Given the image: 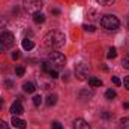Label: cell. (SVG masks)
I'll list each match as a JSON object with an SVG mask.
<instances>
[{
  "label": "cell",
  "instance_id": "6da1fadb",
  "mask_svg": "<svg viewBox=\"0 0 129 129\" xmlns=\"http://www.w3.org/2000/svg\"><path fill=\"white\" fill-rule=\"evenodd\" d=\"M64 41H66V38H64V35L62 32H59V30H51V32H48L45 35V38H44V45L47 47V48H60V47H63L64 45Z\"/></svg>",
  "mask_w": 129,
  "mask_h": 129
},
{
  "label": "cell",
  "instance_id": "7a4b0ae2",
  "mask_svg": "<svg viewBox=\"0 0 129 129\" xmlns=\"http://www.w3.org/2000/svg\"><path fill=\"white\" fill-rule=\"evenodd\" d=\"M101 26L108 32H114L120 27V21L116 15H104L101 18Z\"/></svg>",
  "mask_w": 129,
  "mask_h": 129
},
{
  "label": "cell",
  "instance_id": "3957f363",
  "mask_svg": "<svg viewBox=\"0 0 129 129\" xmlns=\"http://www.w3.org/2000/svg\"><path fill=\"white\" fill-rule=\"evenodd\" d=\"M15 36L11 32H3L0 35V51H8L14 47Z\"/></svg>",
  "mask_w": 129,
  "mask_h": 129
},
{
  "label": "cell",
  "instance_id": "277c9868",
  "mask_svg": "<svg viewBox=\"0 0 129 129\" xmlns=\"http://www.w3.org/2000/svg\"><path fill=\"white\" fill-rule=\"evenodd\" d=\"M47 62L51 64L54 69H60V68H63V66H64L66 59H64V56L62 54V53L53 51V53H50V56H48V60H47Z\"/></svg>",
  "mask_w": 129,
  "mask_h": 129
},
{
  "label": "cell",
  "instance_id": "5b68a950",
  "mask_svg": "<svg viewBox=\"0 0 129 129\" xmlns=\"http://www.w3.org/2000/svg\"><path fill=\"white\" fill-rule=\"evenodd\" d=\"M23 6H24V11L29 12V14H38L41 9H42V0H24L23 2Z\"/></svg>",
  "mask_w": 129,
  "mask_h": 129
},
{
  "label": "cell",
  "instance_id": "8992f818",
  "mask_svg": "<svg viewBox=\"0 0 129 129\" xmlns=\"http://www.w3.org/2000/svg\"><path fill=\"white\" fill-rule=\"evenodd\" d=\"M87 74H89V66L86 63H78L75 66V77L78 80H86Z\"/></svg>",
  "mask_w": 129,
  "mask_h": 129
},
{
  "label": "cell",
  "instance_id": "52a82bcc",
  "mask_svg": "<svg viewBox=\"0 0 129 129\" xmlns=\"http://www.w3.org/2000/svg\"><path fill=\"white\" fill-rule=\"evenodd\" d=\"M23 113H24V108H23L21 102H20V101H15V102L11 105V114H12V116H21Z\"/></svg>",
  "mask_w": 129,
  "mask_h": 129
},
{
  "label": "cell",
  "instance_id": "ba28073f",
  "mask_svg": "<svg viewBox=\"0 0 129 129\" xmlns=\"http://www.w3.org/2000/svg\"><path fill=\"white\" fill-rule=\"evenodd\" d=\"M12 125L18 129H26V126H27V123H26L23 119H20L18 116H14V117H12Z\"/></svg>",
  "mask_w": 129,
  "mask_h": 129
},
{
  "label": "cell",
  "instance_id": "9c48e42d",
  "mask_svg": "<svg viewBox=\"0 0 129 129\" xmlns=\"http://www.w3.org/2000/svg\"><path fill=\"white\" fill-rule=\"evenodd\" d=\"M74 129H90V125L84 119H77L74 122Z\"/></svg>",
  "mask_w": 129,
  "mask_h": 129
},
{
  "label": "cell",
  "instance_id": "30bf717a",
  "mask_svg": "<svg viewBox=\"0 0 129 129\" xmlns=\"http://www.w3.org/2000/svg\"><path fill=\"white\" fill-rule=\"evenodd\" d=\"M23 90H24L26 93H33V92L36 90V86H35V83H32V81L24 83V84H23Z\"/></svg>",
  "mask_w": 129,
  "mask_h": 129
},
{
  "label": "cell",
  "instance_id": "8fae6325",
  "mask_svg": "<svg viewBox=\"0 0 129 129\" xmlns=\"http://www.w3.org/2000/svg\"><path fill=\"white\" fill-rule=\"evenodd\" d=\"M33 47H35V42H33L32 39H29V38L23 39V48H24L26 51H30Z\"/></svg>",
  "mask_w": 129,
  "mask_h": 129
},
{
  "label": "cell",
  "instance_id": "7c38bea8",
  "mask_svg": "<svg viewBox=\"0 0 129 129\" xmlns=\"http://www.w3.org/2000/svg\"><path fill=\"white\" fill-rule=\"evenodd\" d=\"M89 84H90L92 87H101V86H102V80H99L96 77H90V78H89Z\"/></svg>",
  "mask_w": 129,
  "mask_h": 129
},
{
  "label": "cell",
  "instance_id": "4fadbf2b",
  "mask_svg": "<svg viewBox=\"0 0 129 129\" xmlns=\"http://www.w3.org/2000/svg\"><path fill=\"white\" fill-rule=\"evenodd\" d=\"M33 21H35L36 24H41V23H44V21H45V15H44L42 12H38V14H35V15H33Z\"/></svg>",
  "mask_w": 129,
  "mask_h": 129
},
{
  "label": "cell",
  "instance_id": "5bb4252c",
  "mask_svg": "<svg viewBox=\"0 0 129 129\" xmlns=\"http://www.w3.org/2000/svg\"><path fill=\"white\" fill-rule=\"evenodd\" d=\"M56 104H57V95H50V96L47 98V105L48 107H53Z\"/></svg>",
  "mask_w": 129,
  "mask_h": 129
},
{
  "label": "cell",
  "instance_id": "9a60e30c",
  "mask_svg": "<svg viewBox=\"0 0 129 129\" xmlns=\"http://www.w3.org/2000/svg\"><path fill=\"white\" fill-rule=\"evenodd\" d=\"M116 96H117V93H116L113 89H108V90L105 92V98H107V99H110V101H113Z\"/></svg>",
  "mask_w": 129,
  "mask_h": 129
},
{
  "label": "cell",
  "instance_id": "2e32d148",
  "mask_svg": "<svg viewBox=\"0 0 129 129\" xmlns=\"http://www.w3.org/2000/svg\"><path fill=\"white\" fill-rule=\"evenodd\" d=\"M120 129H129V117L120 119Z\"/></svg>",
  "mask_w": 129,
  "mask_h": 129
},
{
  "label": "cell",
  "instance_id": "e0dca14e",
  "mask_svg": "<svg viewBox=\"0 0 129 129\" xmlns=\"http://www.w3.org/2000/svg\"><path fill=\"white\" fill-rule=\"evenodd\" d=\"M116 56H117V50H116L114 47H111V48L108 50V54H107V57H108V59H114Z\"/></svg>",
  "mask_w": 129,
  "mask_h": 129
},
{
  "label": "cell",
  "instance_id": "ac0fdd59",
  "mask_svg": "<svg viewBox=\"0 0 129 129\" xmlns=\"http://www.w3.org/2000/svg\"><path fill=\"white\" fill-rule=\"evenodd\" d=\"M33 104H35V107H41V104H42L41 95H35V96H33Z\"/></svg>",
  "mask_w": 129,
  "mask_h": 129
},
{
  "label": "cell",
  "instance_id": "d6986e66",
  "mask_svg": "<svg viewBox=\"0 0 129 129\" xmlns=\"http://www.w3.org/2000/svg\"><path fill=\"white\" fill-rule=\"evenodd\" d=\"M42 69H44V71H45L47 74H50V71H53L54 68H53L51 64L48 63V62H44V63H42Z\"/></svg>",
  "mask_w": 129,
  "mask_h": 129
},
{
  "label": "cell",
  "instance_id": "ffe728a7",
  "mask_svg": "<svg viewBox=\"0 0 129 129\" xmlns=\"http://www.w3.org/2000/svg\"><path fill=\"white\" fill-rule=\"evenodd\" d=\"M24 72H26L24 66H17V68H15V74H17L18 77H23V75H24Z\"/></svg>",
  "mask_w": 129,
  "mask_h": 129
},
{
  "label": "cell",
  "instance_id": "44dd1931",
  "mask_svg": "<svg viewBox=\"0 0 129 129\" xmlns=\"http://www.w3.org/2000/svg\"><path fill=\"white\" fill-rule=\"evenodd\" d=\"M83 29H84L86 32H90V33L96 30V27H95V26H92V24H84V26H83Z\"/></svg>",
  "mask_w": 129,
  "mask_h": 129
},
{
  "label": "cell",
  "instance_id": "7402d4cb",
  "mask_svg": "<svg viewBox=\"0 0 129 129\" xmlns=\"http://www.w3.org/2000/svg\"><path fill=\"white\" fill-rule=\"evenodd\" d=\"M122 66L126 68V69H129V56H125V57H123V60H122Z\"/></svg>",
  "mask_w": 129,
  "mask_h": 129
},
{
  "label": "cell",
  "instance_id": "603a6c76",
  "mask_svg": "<svg viewBox=\"0 0 129 129\" xmlns=\"http://www.w3.org/2000/svg\"><path fill=\"white\" fill-rule=\"evenodd\" d=\"M51 129H63V126H62L60 122H53L51 123Z\"/></svg>",
  "mask_w": 129,
  "mask_h": 129
},
{
  "label": "cell",
  "instance_id": "cb8c5ba5",
  "mask_svg": "<svg viewBox=\"0 0 129 129\" xmlns=\"http://www.w3.org/2000/svg\"><path fill=\"white\" fill-rule=\"evenodd\" d=\"M48 75L54 80V78H57V77H59V72H57V69H53V71H50V74H48Z\"/></svg>",
  "mask_w": 129,
  "mask_h": 129
},
{
  "label": "cell",
  "instance_id": "d4e9b609",
  "mask_svg": "<svg viewBox=\"0 0 129 129\" xmlns=\"http://www.w3.org/2000/svg\"><path fill=\"white\" fill-rule=\"evenodd\" d=\"M0 129H11V126H9L5 120H2V119H0Z\"/></svg>",
  "mask_w": 129,
  "mask_h": 129
},
{
  "label": "cell",
  "instance_id": "484cf974",
  "mask_svg": "<svg viewBox=\"0 0 129 129\" xmlns=\"http://www.w3.org/2000/svg\"><path fill=\"white\" fill-rule=\"evenodd\" d=\"M111 80H113V83H114V86H120V84H122V81L119 80V77H113Z\"/></svg>",
  "mask_w": 129,
  "mask_h": 129
},
{
  "label": "cell",
  "instance_id": "4316f807",
  "mask_svg": "<svg viewBox=\"0 0 129 129\" xmlns=\"http://www.w3.org/2000/svg\"><path fill=\"white\" fill-rule=\"evenodd\" d=\"M123 86H125L126 90H129V77H126V78L123 80Z\"/></svg>",
  "mask_w": 129,
  "mask_h": 129
},
{
  "label": "cell",
  "instance_id": "83f0119b",
  "mask_svg": "<svg viewBox=\"0 0 129 129\" xmlns=\"http://www.w3.org/2000/svg\"><path fill=\"white\" fill-rule=\"evenodd\" d=\"M20 57H21V54H20V53H18V51H15V53H14V54H12V59H14V60H18V59H20Z\"/></svg>",
  "mask_w": 129,
  "mask_h": 129
},
{
  "label": "cell",
  "instance_id": "f1b7e54d",
  "mask_svg": "<svg viewBox=\"0 0 129 129\" xmlns=\"http://www.w3.org/2000/svg\"><path fill=\"white\" fill-rule=\"evenodd\" d=\"M5 84H6V87H9V89H12V86H14V83H12L11 80H6V81H5Z\"/></svg>",
  "mask_w": 129,
  "mask_h": 129
},
{
  "label": "cell",
  "instance_id": "f546056e",
  "mask_svg": "<svg viewBox=\"0 0 129 129\" xmlns=\"http://www.w3.org/2000/svg\"><path fill=\"white\" fill-rule=\"evenodd\" d=\"M51 12H53L54 15H60V9H51Z\"/></svg>",
  "mask_w": 129,
  "mask_h": 129
},
{
  "label": "cell",
  "instance_id": "4dcf8cb0",
  "mask_svg": "<svg viewBox=\"0 0 129 129\" xmlns=\"http://www.w3.org/2000/svg\"><path fill=\"white\" fill-rule=\"evenodd\" d=\"M102 117H104V119H110V113H104Z\"/></svg>",
  "mask_w": 129,
  "mask_h": 129
},
{
  "label": "cell",
  "instance_id": "1f68e13d",
  "mask_svg": "<svg viewBox=\"0 0 129 129\" xmlns=\"http://www.w3.org/2000/svg\"><path fill=\"white\" fill-rule=\"evenodd\" d=\"M123 107H125L126 110H129V101H128V102H125V104H123Z\"/></svg>",
  "mask_w": 129,
  "mask_h": 129
},
{
  "label": "cell",
  "instance_id": "d6a6232c",
  "mask_svg": "<svg viewBox=\"0 0 129 129\" xmlns=\"http://www.w3.org/2000/svg\"><path fill=\"white\" fill-rule=\"evenodd\" d=\"M104 2H105V5H111V3H113L114 0H104Z\"/></svg>",
  "mask_w": 129,
  "mask_h": 129
},
{
  "label": "cell",
  "instance_id": "836d02e7",
  "mask_svg": "<svg viewBox=\"0 0 129 129\" xmlns=\"http://www.w3.org/2000/svg\"><path fill=\"white\" fill-rule=\"evenodd\" d=\"M3 102H5V101H3V99H0V108H2V105H3Z\"/></svg>",
  "mask_w": 129,
  "mask_h": 129
},
{
  "label": "cell",
  "instance_id": "e575fe53",
  "mask_svg": "<svg viewBox=\"0 0 129 129\" xmlns=\"http://www.w3.org/2000/svg\"><path fill=\"white\" fill-rule=\"evenodd\" d=\"M128 26H129V18H128Z\"/></svg>",
  "mask_w": 129,
  "mask_h": 129
}]
</instances>
